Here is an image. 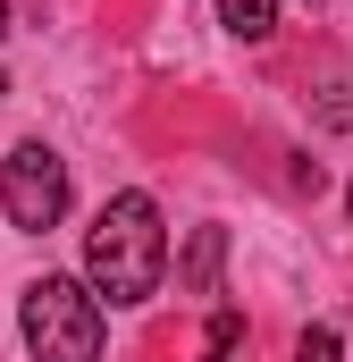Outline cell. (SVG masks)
<instances>
[{
    "label": "cell",
    "instance_id": "cell-8",
    "mask_svg": "<svg viewBox=\"0 0 353 362\" xmlns=\"http://www.w3.org/2000/svg\"><path fill=\"white\" fill-rule=\"evenodd\" d=\"M0 34H8V0H0Z\"/></svg>",
    "mask_w": 353,
    "mask_h": 362
},
{
    "label": "cell",
    "instance_id": "cell-1",
    "mask_svg": "<svg viewBox=\"0 0 353 362\" xmlns=\"http://www.w3.org/2000/svg\"><path fill=\"white\" fill-rule=\"evenodd\" d=\"M160 270H169V228H160V202L143 185L109 194L101 219L85 228V286L109 295V303H152L160 295Z\"/></svg>",
    "mask_w": 353,
    "mask_h": 362
},
{
    "label": "cell",
    "instance_id": "cell-4",
    "mask_svg": "<svg viewBox=\"0 0 353 362\" xmlns=\"http://www.w3.org/2000/svg\"><path fill=\"white\" fill-rule=\"evenodd\" d=\"M219 253H227V228H193V253H185V286L193 295H219Z\"/></svg>",
    "mask_w": 353,
    "mask_h": 362
},
{
    "label": "cell",
    "instance_id": "cell-7",
    "mask_svg": "<svg viewBox=\"0 0 353 362\" xmlns=\"http://www.w3.org/2000/svg\"><path fill=\"white\" fill-rule=\"evenodd\" d=\"M294 362H345V337L337 329H303L294 337Z\"/></svg>",
    "mask_w": 353,
    "mask_h": 362
},
{
    "label": "cell",
    "instance_id": "cell-3",
    "mask_svg": "<svg viewBox=\"0 0 353 362\" xmlns=\"http://www.w3.org/2000/svg\"><path fill=\"white\" fill-rule=\"evenodd\" d=\"M0 211H8V228H25V236H51V228L68 219V160H59L42 135L0 160Z\"/></svg>",
    "mask_w": 353,
    "mask_h": 362
},
{
    "label": "cell",
    "instance_id": "cell-10",
    "mask_svg": "<svg viewBox=\"0 0 353 362\" xmlns=\"http://www.w3.org/2000/svg\"><path fill=\"white\" fill-rule=\"evenodd\" d=\"M0 93H8V76H0Z\"/></svg>",
    "mask_w": 353,
    "mask_h": 362
},
{
    "label": "cell",
    "instance_id": "cell-2",
    "mask_svg": "<svg viewBox=\"0 0 353 362\" xmlns=\"http://www.w3.org/2000/svg\"><path fill=\"white\" fill-rule=\"evenodd\" d=\"M17 337L34 362H101V295L68 270H42L17 295Z\"/></svg>",
    "mask_w": 353,
    "mask_h": 362
},
{
    "label": "cell",
    "instance_id": "cell-5",
    "mask_svg": "<svg viewBox=\"0 0 353 362\" xmlns=\"http://www.w3.org/2000/svg\"><path fill=\"white\" fill-rule=\"evenodd\" d=\"M219 25L236 42H269L277 34V0H219Z\"/></svg>",
    "mask_w": 353,
    "mask_h": 362
},
{
    "label": "cell",
    "instance_id": "cell-9",
    "mask_svg": "<svg viewBox=\"0 0 353 362\" xmlns=\"http://www.w3.org/2000/svg\"><path fill=\"white\" fill-rule=\"evenodd\" d=\"M345 211H353V185H345Z\"/></svg>",
    "mask_w": 353,
    "mask_h": 362
},
{
    "label": "cell",
    "instance_id": "cell-6",
    "mask_svg": "<svg viewBox=\"0 0 353 362\" xmlns=\"http://www.w3.org/2000/svg\"><path fill=\"white\" fill-rule=\"evenodd\" d=\"M202 362H244V312H236V303H219V312H210Z\"/></svg>",
    "mask_w": 353,
    "mask_h": 362
}]
</instances>
